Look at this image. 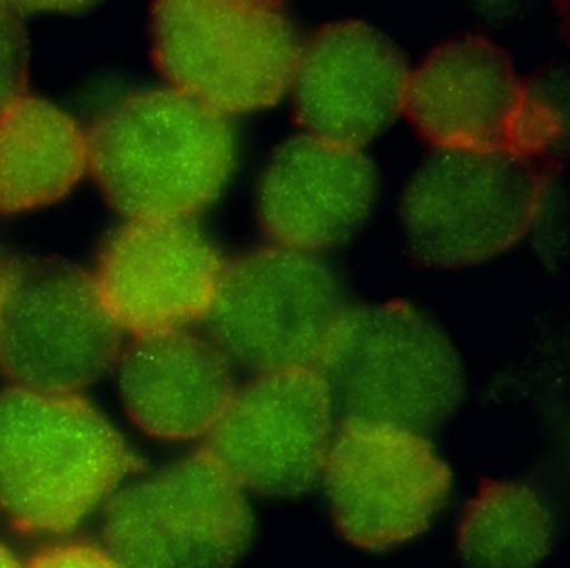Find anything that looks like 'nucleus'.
Here are the masks:
<instances>
[{"instance_id": "obj_11", "label": "nucleus", "mask_w": 570, "mask_h": 568, "mask_svg": "<svg viewBox=\"0 0 570 568\" xmlns=\"http://www.w3.org/2000/svg\"><path fill=\"white\" fill-rule=\"evenodd\" d=\"M335 410L318 368L259 373L235 390L203 450L246 493L296 498L322 477Z\"/></svg>"}, {"instance_id": "obj_2", "label": "nucleus", "mask_w": 570, "mask_h": 568, "mask_svg": "<svg viewBox=\"0 0 570 568\" xmlns=\"http://www.w3.org/2000/svg\"><path fill=\"white\" fill-rule=\"evenodd\" d=\"M136 467L121 433L81 394L0 391V508L21 530H72Z\"/></svg>"}, {"instance_id": "obj_12", "label": "nucleus", "mask_w": 570, "mask_h": 568, "mask_svg": "<svg viewBox=\"0 0 570 568\" xmlns=\"http://www.w3.org/2000/svg\"><path fill=\"white\" fill-rule=\"evenodd\" d=\"M409 76L399 47L375 27L328 23L299 49L289 87L296 123L309 136L360 149L403 112Z\"/></svg>"}, {"instance_id": "obj_21", "label": "nucleus", "mask_w": 570, "mask_h": 568, "mask_svg": "<svg viewBox=\"0 0 570 568\" xmlns=\"http://www.w3.org/2000/svg\"><path fill=\"white\" fill-rule=\"evenodd\" d=\"M0 568H22L18 558L2 543H0Z\"/></svg>"}, {"instance_id": "obj_10", "label": "nucleus", "mask_w": 570, "mask_h": 568, "mask_svg": "<svg viewBox=\"0 0 570 568\" xmlns=\"http://www.w3.org/2000/svg\"><path fill=\"white\" fill-rule=\"evenodd\" d=\"M403 112L439 149L547 153L560 129L509 56L479 33L445 40L410 70Z\"/></svg>"}, {"instance_id": "obj_19", "label": "nucleus", "mask_w": 570, "mask_h": 568, "mask_svg": "<svg viewBox=\"0 0 570 568\" xmlns=\"http://www.w3.org/2000/svg\"><path fill=\"white\" fill-rule=\"evenodd\" d=\"M28 568H121V565L101 548L69 543L42 551Z\"/></svg>"}, {"instance_id": "obj_4", "label": "nucleus", "mask_w": 570, "mask_h": 568, "mask_svg": "<svg viewBox=\"0 0 570 568\" xmlns=\"http://www.w3.org/2000/svg\"><path fill=\"white\" fill-rule=\"evenodd\" d=\"M318 370L345 417L425 434L452 420L465 393L459 351L405 301L350 307Z\"/></svg>"}, {"instance_id": "obj_6", "label": "nucleus", "mask_w": 570, "mask_h": 568, "mask_svg": "<svg viewBox=\"0 0 570 568\" xmlns=\"http://www.w3.org/2000/svg\"><path fill=\"white\" fill-rule=\"evenodd\" d=\"M350 307L328 264L275 246L225 263L205 321L229 361L259 374L318 368Z\"/></svg>"}, {"instance_id": "obj_14", "label": "nucleus", "mask_w": 570, "mask_h": 568, "mask_svg": "<svg viewBox=\"0 0 570 568\" xmlns=\"http://www.w3.org/2000/svg\"><path fill=\"white\" fill-rule=\"evenodd\" d=\"M376 190L375 167L362 150L303 133L269 157L256 210L276 246L315 254L358 233Z\"/></svg>"}, {"instance_id": "obj_3", "label": "nucleus", "mask_w": 570, "mask_h": 568, "mask_svg": "<svg viewBox=\"0 0 570 568\" xmlns=\"http://www.w3.org/2000/svg\"><path fill=\"white\" fill-rule=\"evenodd\" d=\"M549 170L547 153L436 147L400 199L413 263L462 270L505 253L535 221Z\"/></svg>"}, {"instance_id": "obj_5", "label": "nucleus", "mask_w": 570, "mask_h": 568, "mask_svg": "<svg viewBox=\"0 0 570 568\" xmlns=\"http://www.w3.org/2000/svg\"><path fill=\"white\" fill-rule=\"evenodd\" d=\"M149 32L169 87L223 116L278 102L302 49L276 2L163 0L153 3Z\"/></svg>"}, {"instance_id": "obj_17", "label": "nucleus", "mask_w": 570, "mask_h": 568, "mask_svg": "<svg viewBox=\"0 0 570 568\" xmlns=\"http://www.w3.org/2000/svg\"><path fill=\"white\" fill-rule=\"evenodd\" d=\"M547 498L525 481H483L463 508L456 550L472 568H535L556 543Z\"/></svg>"}, {"instance_id": "obj_1", "label": "nucleus", "mask_w": 570, "mask_h": 568, "mask_svg": "<svg viewBox=\"0 0 570 568\" xmlns=\"http://www.w3.org/2000/svg\"><path fill=\"white\" fill-rule=\"evenodd\" d=\"M88 153L99 189L128 221H189L228 183L236 147L226 116L161 87L101 114Z\"/></svg>"}, {"instance_id": "obj_15", "label": "nucleus", "mask_w": 570, "mask_h": 568, "mask_svg": "<svg viewBox=\"0 0 570 568\" xmlns=\"http://www.w3.org/2000/svg\"><path fill=\"white\" fill-rule=\"evenodd\" d=\"M229 363L209 336L188 327L135 336L116 363L119 398L155 440L206 438L236 390Z\"/></svg>"}, {"instance_id": "obj_16", "label": "nucleus", "mask_w": 570, "mask_h": 568, "mask_svg": "<svg viewBox=\"0 0 570 568\" xmlns=\"http://www.w3.org/2000/svg\"><path fill=\"white\" fill-rule=\"evenodd\" d=\"M86 170L88 133L51 100L26 94L0 117V213L49 206Z\"/></svg>"}, {"instance_id": "obj_9", "label": "nucleus", "mask_w": 570, "mask_h": 568, "mask_svg": "<svg viewBox=\"0 0 570 568\" xmlns=\"http://www.w3.org/2000/svg\"><path fill=\"white\" fill-rule=\"evenodd\" d=\"M122 336L95 274L68 261L16 264L0 303V371L14 386L78 393L116 366Z\"/></svg>"}, {"instance_id": "obj_20", "label": "nucleus", "mask_w": 570, "mask_h": 568, "mask_svg": "<svg viewBox=\"0 0 570 568\" xmlns=\"http://www.w3.org/2000/svg\"><path fill=\"white\" fill-rule=\"evenodd\" d=\"M16 263L9 259L2 251H0V303L8 291L9 283H11L12 273H14Z\"/></svg>"}, {"instance_id": "obj_13", "label": "nucleus", "mask_w": 570, "mask_h": 568, "mask_svg": "<svg viewBox=\"0 0 570 568\" xmlns=\"http://www.w3.org/2000/svg\"><path fill=\"white\" fill-rule=\"evenodd\" d=\"M223 267L189 221H128L102 247L95 277L122 331L142 336L205 320Z\"/></svg>"}, {"instance_id": "obj_7", "label": "nucleus", "mask_w": 570, "mask_h": 568, "mask_svg": "<svg viewBox=\"0 0 570 568\" xmlns=\"http://www.w3.org/2000/svg\"><path fill=\"white\" fill-rule=\"evenodd\" d=\"M102 535L121 568H235L255 518L246 491L199 450L118 488Z\"/></svg>"}, {"instance_id": "obj_8", "label": "nucleus", "mask_w": 570, "mask_h": 568, "mask_svg": "<svg viewBox=\"0 0 570 568\" xmlns=\"http://www.w3.org/2000/svg\"><path fill=\"white\" fill-rule=\"evenodd\" d=\"M320 480L338 533L368 551L425 533L453 484L449 463L425 433L355 417L336 424Z\"/></svg>"}, {"instance_id": "obj_18", "label": "nucleus", "mask_w": 570, "mask_h": 568, "mask_svg": "<svg viewBox=\"0 0 570 568\" xmlns=\"http://www.w3.org/2000/svg\"><path fill=\"white\" fill-rule=\"evenodd\" d=\"M29 43L18 13L0 3V117L28 94Z\"/></svg>"}]
</instances>
